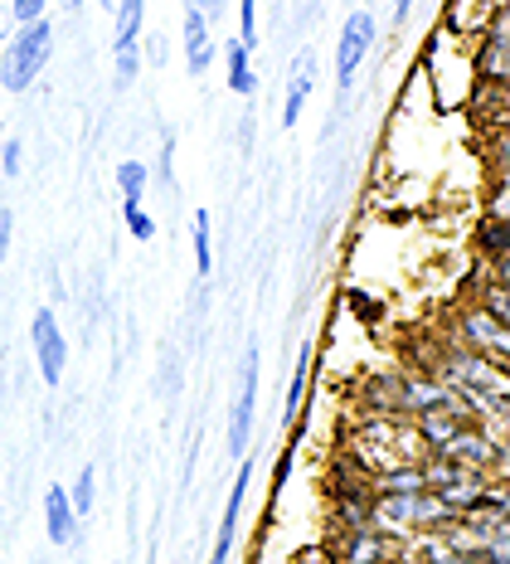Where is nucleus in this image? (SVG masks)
Wrapping results in <instances>:
<instances>
[{
    "mask_svg": "<svg viewBox=\"0 0 510 564\" xmlns=\"http://www.w3.org/2000/svg\"><path fill=\"white\" fill-rule=\"evenodd\" d=\"M54 54V25L50 20H30V25H20L15 34L6 40V50H0V88L6 93H30L34 78L44 74V64H50Z\"/></svg>",
    "mask_w": 510,
    "mask_h": 564,
    "instance_id": "nucleus-1",
    "label": "nucleus"
},
{
    "mask_svg": "<svg viewBox=\"0 0 510 564\" xmlns=\"http://www.w3.org/2000/svg\"><path fill=\"white\" fill-rule=\"evenodd\" d=\"M447 340H453V346H462V350H477V356L501 360V366H506V350H510L506 322H496V316L486 312V307H477V302H467V307L453 312Z\"/></svg>",
    "mask_w": 510,
    "mask_h": 564,
    "instance_id": "nucleus-2",
    "label": "nucleus"
},
{
    "mask_svg": "<svg viewBox=\"0 0 510 564\" xmlns=\"http://www.w3.org/2000/svg\"><path fill=\"white\" fill-rule=\"evenodd\" d=\"M30 350H34V366H40V380L50 384H64V370H68V336L58 326V316L50 307H40L30 316Z\"/></svg>",
    "mask_w": 510,
    "mask_h": 564,
    "instance_id": "nucleus-3",
    "label": "nucleus"
},
{
    "mask_svg": "<svg viewBox=\"0 0 510 564\" xmlns=\"http://www.w3.org/2000/svg\"><path fill=\"white\" fill-rule=\"evenodd\" d=\"M258 375H263V360H258V346H248L243 375H239V399H234V409H229V457L248 453V433H253V419H258Z\"/></svg>",
    "mask_w": 510,
    "mask_h": 564,
    "instance_id": "nucleus-4",
    "label": "nucleus"
},
{
    "mask_svg": "<svg viewBox=\"0 0 510 564\" xmlns=\"http://www.w3.org/2000/svg\"><path fill=\"white\" fill-rule=\"evenodd\" d=\"M375 50V15L370 10H355V15L340 25V40H336V88L340 98H346V88L355 84V74H360L365 54Z\"/></svg>",
    "mask_w": 510,
    "mask_h": 564,
    "instance_id": "nucleus-5",
    "label": "nucleus"
},
{
    "mask_svg": "<svg viewBox=\"0 0 510 564\" xmlns=\"http://www.w3.org/2000/svg\"><path fill=\"white\" fill-rule=\"evenodd\" d=\"M506 30H510V15H506V0H501V10L491 15V25H486L481 44H477V78L481 84H506L510 78V40H506Z\"/></svg>",
    "mask_w": 510,
    "mask_h": 564,
    "instance_id": "nucleus-6",
    "label": "nucleus"
},
{
    "mask_svg": "<svg viewBox=\"0 0 510 564\" xmlns=\"http://www.w3.org/2000/svg\"><path fill=\"white\" fill-rule=\"evenodd\" d=\"M248 481H253V463H248V457H239V473H234V487H229V507H224V521H219L215 550H209V564H229V555H234V540H239V516H243Z\"/></svg>",
    "mask_w": 510,
    "mask_h": 564,
    "instance_id": "nucleus-7",
    "label": "nucleus"
},
{
    "mask_svg": "<svg viewBox=\"0 0 510 564\" xmlns=\"http://www.w3.org/2000/svg\"><path fill=\"white\" fill-rule=\"evenodd\" d=\"M185 64H189V74H209V64H215V54H219V44H215V25H209L199 10H189L185 6Z\"/></svg>",
    "mask_w": 510,
    "mask_h": 564,
    "instance_id": "nucleus-8",
    "label": "nucleus"
},
{
    "mask_svg": "<svg viewBox=\"0 0 510 564\" xmlns=\"http://www.w3.org/2000/svg\"><path fill=\"white\" fill-rule=\"evenodd\" d=\"M44 531H50L54 545L74 550L78 545V516L68 507V491L64 487H50L44 491Z\"/></svg>",
    "mask_w": 510,
    "mask_h": 564,
    "instance_id": "nucleus-9",
    "label": "nucleus"
},
{
    "mask_svg": "<svg viewBox=\"0 0 510 564\" xmlns=\"http://www.w3.org/2000/svg\"><path fill=\"white\" fill-rule=\"evenodd\" d=\"M312 84H316V58L312 50L292 58V78H287V108H282V127H296L302 122V108L312 98Z\"/></svg>",
    "mask_w": 510,
    "mask_h": 564,
    "instance_id": "nucleus-10",
    "label": "nucleus"
},
{
    "mask_svg": "<svg viewBox=\"0 0 510 564\" xmlns=\"http://www.w3.org/2000/svg\"><path fill=\"white\" fill-rule=\"evenodd\" d=\"M312 370H316V350L302 346V356H296V370H292V384H287V399H282V423H296L302 414V399H306V384H312Z\"/></svg>",
    "mask_w": 510,
    "mask_h": 564,
    "instance_id": "nucleus-11",
    "label": "nucleus"
},
{
    "mask_svg": "<svg viewBox=\"0 0 510 564\" xmlns=\"http://www.w3.org/2000/svg\"><path fill=\"white\" fill-rule=\"evenodd\" d=\"M224 58H229V88L239 93V98H253L258 93V74H253V54L243 50L239 40L224 44Z\"/></svg>",
    "mask_w": 510,
    "mask_h": 564,
    "instance_id": "nucleus-12",
    "label": "nucleus"
},
{
    "mask_svg": "<svg viewBox=\"0 0 510 564\" xmlns=\"http://www.w3.org/2000/svg\"><path fill=\"white\" fill-rule=\"evenodd\" d=\"M147 25V0H117L112 6V44H137Z\"/></svg>",
    "mask_w": 510,
    "mask_h": 564,
    "instance_id": "nucleus-13",
    "label": "nucleus"
},
{
    "mask_svg": "<svg viewBox=\"0 0 510 564\" xmlns=\"http://www.w3.org/2000/svg\"><path fill=\"white\" fill-rule=\"evenodd\" d=\"M112 181H117V191H122V205H141V195H147V185H151V166L147 161H117Z\"/></svg>",
    "mask_w": 510,
    "mask_h": 564,
    "instance_id": "nucleus-14",
    "label": "nucleus"
},
{
    "mask_svg": "<svg viewBox=\"0 0 510 564\" xmlns=\"http://www.w3.org/2000/svg\"><path fill=\"white\" fill-rule=\"evenodd\" d=\"M189 243H195V273H215V239H209V209H195L189 219Z\"/></svg>",
    "mask_w": 510,
    "mask_h": 564,
    "instance_id": "nucleus-15",
    "label": "nucleus"
},
{
    "mask_svg": "<svg viewBox=\"0 0 510 564\" xmlns=\"http://www.w3.org/2000/svg\"><path fill=\"white\" fill-rule=\"evenodd\" d=\"M93 501H98V473L83 467V473L74 477V491H68V507H74V516L83 521V516H93Z\"/></svg>",
    "mask_w": 510,
    "mask_h": 564,
    "instance_id": "nucleus-16",
    "label": "nucleus"
},
{
    "mask_svg": "<svg viewBox=\"0 0 510 564\" xmlns=\"http://www.w3.org/2000/svg\"><path fill=\"white\" fill-rule=\"evenodd\" d=\"M112 64H117V84H132L141 74V44H112Z\"/></svg>",
    "mask_w": 510,
    "mask_h": 564,
    "instance_id": "nucleus-17",
    "label": "nucleus"
},
{
    "mask_svg": "<svg viewBox=\"0 0 510 564\" xmlns=\"http://www.w3.org/2000/svg\"><path fill=\"white\" fill-rule=\"evenodd\" d=\"M239 44L248 54L258 50V0H239Z\"/></svg>",
    "mask_w": 510,
    "mask_h": 564,
    "instance_id": "nucleus-18",
    "label": "nucleus"
},
{
    "mask_svg": "<svg viewBox=\"0 0 510 564\" xmlns=\"http://www.w3.org/2000/svg\"><path fill=\"white\" fill-rule=\"evenodd\" d=\"M122 219H127V234H132V239H141V243L156 234V219H151L141 205H122Z\"/></svg>",
    "mask_w": 510,
    "mask_h": 564,
    "instance_id": "nucleus-19",
    "label": "nucleus"
},
{
    "mask_svg": "<svg viewBox=\"0 0 510 564\" xmlns=\"http://www.w3.org/2000/svg\"><path fill=\"white\" fill-rule=\"evenodd\" d=\"M20 171H25V141L10 137L6 147H0V175H10V181H15Z\"/></svg>",
    "mask_w": 510,
    "mask_h": 564,
    "instance_id": "nucleus-20",
    "label": "nucleus"
},
{
    "mask_svg": "<svg viewBox=\"0 0 510 564\" xmlns=\"http://www.w3.org/2000/svg\"><path fill=\"white\" fill-rule=\"evenodd\" d=\"M44 6L50 0H10V15H15V25H30V20L44 15Z\"/></svg>",
    "mask_w": 510,
    "mask_h": 564,
    "instance_id": "nucleus-21",
    "label": "nucleus"
},
{
    "mask_svg": "<svg viewBox=\"0 0 510 564\" xmlns=\"http://www.w3.org/2000/svg\"><path fill=\"white\" fill-rule=\"evenodd\" d=\"M185 6H189V10H199V15H205L209 25H215L224 10H229V0H185Z\"/></svg>",
    "mask_w": 510,
    "mask_h": 564,
    "instance_id": "nucleus-22",
    "label": "nucleus"
},
{
    "mask_svg": "<svg viewBox=\"0 0 510 564\" xmlns=\"http://www.w3.org/2000/svg\"><path fill=\"white\" fill-rule=\"evenodd\" d=\"M10 234H15V215L0 205V263H6V253H10Z\"/></svg>",
    "mask_w": 510,
    "mask_h": 564,
    "instance_id": "nucleus-23",
    "label": "nucleus"
},
{
    "mask_svg": "<svg viewBox=\"0 0 510 564\" xmlns=\"http://www.w3.org/2000/svg\"><path fill=\"white\" fill-rule=\"evenodd\" d=\"M292 467H296V443H287V453L278 457V487H282V481L292 477Z\"/></svg>",
    "mask_w": 510,
    "mask_h": 564,
    "instance_id": "nucleus-24",
    "label": "nucleus"
},
{
    "mask_svg": "<svg viewBox=\"0 0 510 564\" xmlns=\"http://www.w3.org/2000/svg\"><path fill=\"white\" fill-rule=\"evenodd\" d=\"M409 15H413V0H394V25H403Z\"/></svg>",
    "mask_w": 510,
    "mask_h": 564,
    "instance_id": "nucleus-25",
    "label": "nucleus"
},
{
    "mask_svg": "<svg viewBox=\"0 0 510 564\" xmlns=\"http://www.w3.org/2000/svg\"><path fill=\"white\" fill-rule=\"evenodd\" d=\"M58 6H64V10H78V6H83V0H58Z\"/></svg>",
    "mask_w": 510,
    "mask_h": 564,
    "instance_id": "nucleus-26",
    "label": "nucleus"
},
{
    "mask_svg": "<svg viewBox=\"0 0 510 564\" xmlns=\"http://www.w3.org/2000/svg\"><path fill=\"white\" fill-rule=\"evenodd\" d=\"M112 6H117V0H102V10H108V15H112Z\"/></svg>",
    "mask_w": 510,
    "mask_h": 564,
    "instance_id": "nucleus-27",
    "label": "nucleus"
}]
</instances>
